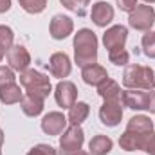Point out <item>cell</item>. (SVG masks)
I'll return each instance as SVG.
<instances>
[{
	"instance_id": "obj_37",
	"label": "cell",
	"mask_w": 155,
	"mask_h": 155,
	"mask_svg": "<svg viewBox=\"0 0 155 155\" xmlns=\"http://www.w3.org/2000/svg\"><path fill=\"white\" fill-rule=\"evenodd\" d=\"M144 2H146V4H153L155 0H144Z\"/></svg>"
},
{
	"instance_id": "obj_28",
	"label": "cell",
	"mask_w": 155,
	"mask_h": 155,
	"mask_svg": "<svg viewBox=\"0 0 155 155\" xmlns=\"http://www.w3.org/2000/svg\"><path fill=\"white\" fill-rule=\"evenodd\" d=\"M15 71L11 67H0V87L4 85H9V83H15Z\"/></svg>"
},
{
	"instance_id": "obj_16",
	"label": "cell",
	"mask_w": 155,
	"mask_h": 155,
	"mask_svg": "<svg viewBox=\"0 0 155 155\" xmlns=\"http://www.w3.org/2000/svg\"><path fill=\"white\" fill-rule=\"evenodd\" d=\"M81 78L87 85H92V87H99L107 78H108V72L105 67L97 65V63H92V65H87L83 67L81 71Z\"/></svg>"
},
{
	"instance_id": "obj_27",
	"label": "cell",
	"mask_w": 155,
	"mask_h": 155,
	"mask_svg": "<svg viewBox=\"0 0 155 155\" xmlns=\"http://www.w3.org/2000/svg\"><path fill=\"white\" fill-rule=\"evenodd\" d=\"M108 60H110V63H114V65H126V63L130 61V54H128L124 49H117V51L108 52Z\"/></svg>"
},
{
	"instance_id": "obj_14",
	"label": "cell",
	"mask_w": 155,
	"mask_h": 155,
	"mask_svg": "<svg viewBox=\"0 0 155 155\" xmlns=\"http://www.w3.org/2000/svg\"><path fill=\"white\" fill-rule=\"evenodd\" d=\"M90 18L97 27H107L114 20V7L108 2H97L92 5Z\"/></svg>"
},
{
	"instance_id": "obj_10",
	"label": "cell",
	"mask_w": 155,
	"mask_h": 155,
	"mask_svg": "<svg viewBox=\"0 0 155 155\" xmlns=\"http://www.w3.org/2000/svg\"><path fill=\"white\" fill-rule=\"evenodd\" d=\"M72 71V63H71V58L65 54V52H54L51 58H49V72L54 78H67Z\"/></svg>"
},
{
	"instance_id": "obj_2",
	"label": "cell",
	"mask_w": 155,
	"mask_h": 155,
	"mask_svg": "<svg viewBox=\"0 0 155 155\" xmlns=\"http://www.w3.org/2000/svg\"><path fill=\"white\" fill-rule=\"evenodd\" d=\"M123 85L132 90H153L155 74L150 67L128 65L123 74Z\"/></svg>"
},
{
	"instance_id": "obj_19",
	"label": "cell",
	"mask_w": 155,
	"mask_h": 155,
	"mask_svg": "<svg viewBox=\"0 0 155 155\" xmlns=\"http://www.w3.org/2000/svg\"><path fill=\"white\" fill-rule=\"evenodd\" d=\"M22 97H24V92H22L20 85H16V83H9V85L0 87V101H2L4 105L20 103Z\"/></svg>"
},
{
	"instance_id": "obj_13",
	"label": "cell",
	"mask_w": 155,
	"mask_h": 155,
	"mask_svg": "<svg viewBox=\"0 0 155 155\" xmlns=\"http://www.w3.org/2000/svg\"><path fill=\"white\" fill-rule=\"evenodd\" d=\"M99 119L105 126H117L123 119V107L121 103H110L105 101V105L99 108Z\"/></svg>"
},
{
	"instance_id": "obj_8",
	"label": "cell",
	"mask_w": 155,
	"mask_h": 155,
	"mask_svg": "<svg viewBox=\"0 0 155 155\" xmlns=\"http://www.w3.org/2000/svg\"><path fill=\"white\" fill-rule=\"evenodd\" d=\"M54 97H56V103L61 108H71L76 103V97H78L76 85L71 83V81H60L56 85V88H54Z\"/></svg>"
},
{
	"instance_id": "obj_31",
	"label": "cell",
	"mask_w": 155,
	"mask_h": 155,
	"mask_svg": "<svg viewBox=\"0 0 155 155\" xmlns=\"http://www.w3.org/2000/svg\"><path fill=\"white\" fill-rule=\"evenodd\" d=\"M144 152L148 155H155V134H152L146 141V146H144Z\"/></svg>"
},
{
	"instance_id": "obj_38",
	"label": "cell",
	"mask_w": 155,
	"mask_h": 155,
	"mask_svg": "<svg viewBox=\"0 0 155 155\" xmlns=\"http://www.w3.org/2000/svg\"><path fill=\"white\" fill-rule=\"evenodd\" d=\"M0 155H2V150H0Z\"/></svg>"
},
{
	"instance_id": "obj_33",
	"label": "cell",
	"mask_w": 155,
	"mask_h": 155,
	"mask_svg": "<svg viewBox=\"0 0 155 155\" xmlns=\"http://www.w3.org/2000/svg\"><path fill=\"white\" fill-rule=\"evenodd\" d=\"M11 9V0H0V13H5Z\"/></svg>"
},
{
	"instance_id": "obj_32",
	"label": "cell",
	"mask_w": 155,
	"mask_h": 155,
	"mask_svg": "<svg viewBox=\"0 0 155 155\" xmlns=\"http://www.w3.org/2000/svg\"><path fill=\"white\" fill-rule=\"evenodd\" d=\"M146 110H148L150 114H155V90H150V99H148Z\"/></svg>"
},
{
	"instance_id": "obj_20",
	"label": "cell",
	"mask_w": 155,
	"mask_h": 155,
	"mask_svg": "<svg viewBox=\"0 0 155 155\" xmlns=\"http://www.w3.org/2000/svg\"><path fill=\"white\" fill-rule=\"evenodd\" d=\"M20 107H22V112H24L25 116L36 117L43 112V99L35 97V96H31V94H25V96L22 97V101H20Z\"/></svg>"
},
{
	"instance_id": "obj_29",
	"label": "cell",
	"mask_w": 155,
	"mask_h": 155,
	"mask_svg": "<svg viewBox=\"0 0 155 155\" xmlns=\"http://www.w3.org/2000/svg\"><path fill=\"white\" fill-rule=\"evenodd\" d=\"M56 153H58V152H56L52 146H49V144H38V146L31 148L27 155H56Z\"/></svg>"
},
{
	"instance_id": "obj_23",
	"label": "cell",
	"mask_w": 155,
	"mask_h": 155,
	"mask_svg": "<svg viewBox=\"0 0 155 155\" xmlns=\"http://www.w3.org/2000/svg\"><path fill=\"white\" fill-rule=\"evenodd\" d=\"M22 9L31 13V15H38L47 7V0H18Z\"/></svg>"
},
{
	"instance_id": "obj_3",
	"label": "cell",
	"mask_w": 155,
	"mask_h": 155,
	"mask_svg": "<svg viewBox=\"0 0 155 155\" xmlns=\"http://www.w3.org/2000/svg\"><path fill=\"white\" fill-rule=\"evenodd\" d=\"M20 85L27 90L25 94H31L35 97H40V99H45L52 90L49 76L41 74L35 69H27L20 74Z\"/></svg>"
},
{
	"instance_id": "obj_15",
	"label": "cell",
	"mask_w": 155,
	"mask_h": 155,
	"mask_svg": "<svg viewBox=\"0 0 155 155\" xmlns=\"http://www.w3.org/2000/svg\"><path fill=\"white\" fill-rule=\"evenodd\" d=\"M148 137H150V135H141V134H135V132L126 130V132L119 137V146H121L124 152H137V150H144Z\"/></svg>"
},
{
	"instance_id": "obj_7",
	"label": "cell",
	"mask_w": 155,
	"mask_h": 155,
	"mask_svg": "<svg viewBox=\"0 0 155 155\" xmlns=\"http://www.w3.org/2000/svg\"><path fill=\"white\" fill-rule=\"evenodd\" d=\"M150 99V90H132L126 88L121 92V103L132 110H146Z\"/></svg>"
},
{
	"instance_id": "obj_11",
	"label": "cell",
	"mask_w": 155,
	"mask_h": 155,
	"mask_svg": "<svg viewBox=\"0 0 155 155\" xmlns=\"http://www.w3.org/2000/svg\"><path fill=\"white\" fill-rule=\"evenodd\" d=\"M49 31H51V36L54 40H65L67 36L72 35V31H74V22H72L69 16L56 15V16L51 20Z\"/></svg>"
},
{
	"instance_id": "obj_36",
	"label": "cell",
	"mask_w": 155,
	"mask_h": 155,
	"mask_svg": "<svg viewBox=\"0 0 155 155\" xmlns=\"http://www.w3.org/2000/svg\"><path fill=\"white\" fill-rule=\"evenodd\" d=\"M2 143H4V132L0 130V148H2Z\"/></svg>"
},
{
	"instance_id": "obj_34",
	"label": "cell",
	"mask_w": 155,
	"mask_h": 155,
	"mask_svg": "<svg viewBox=\"0 0 155 155\" xmlns=\"http://www.w3.org/2000/svg\"><path fill=\"white\" fill-rule=\"evenodd\" d=\"M63 155H92V153L83 152V150H78V152H71V153H63Z\"/></svg>"
},
{
	"instance_id": "obj_17",
	"label": "cell",
	"mask_w": 155,
	"mask_h": 155,
	"mask_svg": "<svg viewBox=\"0 0 155 155\" xmlns=\"http://www.w3.org/2000/svg\"><path fill=\"white\" fill-rule=\"evenodd\" d=\"M121 87L119 83L107 78L99 87H97V94L105 99V101H110V103H121Z\"/></svg>"
},
{
	"instance_id": "obj_35",
	"label": "cell",
	"mask_w": 155,
	"mask_h": 155,
	"mask_svg": "<svg viewBox=\"0 0 155 155\" xmlns=\"http://www.w3.org/2000/svg\"><path fill=\"white\" fill-rule=\"evenodd\" d=\"M5 52H7V51H5V49H4V47L0 45V61L4 60V54H5Z\"/></svg>"
},
{
	"instance_id": "obj_1",
	"label": "cell",
	"mask_w": 155,
	"mask_h": 155,
	"mask_svg": "<svg viewBox=\"0 0 155 155\" xmlns=\"http://www.w3.org/2000/svg\"><path fill=\"white\" fill-rule=\"evenodd\" d=\"M74 60L83 69L97 61V38L90 29H79L74 35Z\"/></svg>"
},
{
	"instance_id": "obj_18",
	"label": "cell",
	"mask_w": 155,
	"mask_h": 155,
	"mask_svg": "<svg viewBox=\"0 0 155 155\" xmlns=\"http://www.w3.org/2000/svg\"><path fill=\"white\" fill-rule=\"evenodd\" d=\"M126 130L141 134V135H152L153 123H152V119L148 116H134V117H130V121L126 124Z\"/></svg>"
},
{
	"instance_id": "obj_4",
	"label": "cell",
	"mask_w": 155,
	"mask_h": 155,
	"mask_svg": "<svg viewBox=\"0 0 155 155\" xmlns=\"http://www.w3.org/2000/svg\"><path fill=\"white\" fill-rule=\"evenodd\" d=\"M153 22H155V11L153 7L148 5V4H144V5L137 4V7L128 16V24L135 31H150Z\"/></svg>"
},
{
	"instance_id": "obj_30",
	"label": "cell",
	"mask_w": 155,
	"mask_h": 155,
	"mask_svg": "<svg viewBox=\"0 0 155 155\" xmlns=\"http://www.w3.org/2000/svg\"><path fill=\"white\" fill-rule=\"evenodd\" d=\"M117 5L124 13H132L137 7V0H117Z\"/></svg>"
},
{
	"instance_id": "obj_5",
	"label": "cell",
	"mask_w": 155,
	"mask_h": 155,
	"mask_svg": "<svg viewBox=\"0 0 155 155\" xmlns=\"http://www.w3.org/2000/svg\"><path fill=\"white\" fill-rule=\"evenodd\" d=\"M83 143H85V134H83L81 126L71 124L69 128L63 130V135L60 137V148H61V153H71V152H78V150H81Z\"/></svg>"
},
{
	"instance_id": "obj_24",
	"label": "cell",
	"mask_w": 155,
	"mask_h": 155,
	"mask_svg": "<svg viewBox=\"0 0 155 155\" xmlns=\"http://www.w3.org/2000/svg\"><path fill=\"white\" fill-rule=\"evenodd\" d=\"M141 45H143L144 54L148 58H153L155 60V31H146V35H143Z\"/></svg>"
},
{
	"instance_id": "obj_25",
	"label": "cell",
	"mask_w": 155,
	"mask_h": 155,
	"mask_svg": "<svg viewBox=\"0 0 155 155\" xmlns=\"http://www.w3.org/2000/svg\"><path fill=\"white\" fill-rule=\"evenodd\" d=\"M60 2H61V5H63L65 9L74 11L79 16L85 15V9H87V5L90 4V0H60Z\"/></svg>"
},
{
	"instance_id": "obj_6",
	"label": "cell",
	"mask_w": 155,
	"mask_h": 155,
	"mask_svg": "<svg viewBox=\"0 0 155 155\" xmlns=\"http://www.w3.org/2000/svg\"><path fill=\"white\" fill-rule=\"evenodd\" d=\"M5 58H7V63L13 71L16 72H24L27 71L29 63H31V54L29 51L24 47V45H13L7 52H5Z\"/></svg>"
},
{
	"instance_id": "obj_9",
	"label": "cell",
	"mask_w": 155,
	"mask_h": 155,
	"mask_svg": "<svg viewBox=\"0 0 155 155\" xmlns=\"http://www.w3.org/2000/svg\"><path fill=\"white\" fill-rule=\"evenodd\" d=\"M128 38V29L124 25H112L110 29H107V33L103 35V43L108 49V52L123 49Z\"/></svg>"
},
{
	"instance_id": "obj_26",
	"label": "cell",
	"mask_w": 155,
	"mask_h": 155,
	"mask_svg": "<svg viewBox=\"0 0 155 155\" xmlns=\"http://www.w3.org/2000/svg\"><path fill=\"white\" fill-rule=\"evenodd\" d=\"M13 38H15L13 29L7 27V25H0V45H2L5 51H9V49L13 47Z\"/></svg>"
},
{
	"instance_id": "obj_21",
	"label": "cell",
	"mask_w": 155,
	"mask_h": 155,
	"mask_svg": "<svg viewBox=\"0 0 155 155\" xmlns=\"http://www.w3.org/2000/svg\"><path fill=\"white\" fill-rule=\"evenodd\" d=\"M112 146H114V143L107 135H96L88 143V150L92 155H108L112 152Z\"/></svg>"
},
{
	"instance_id": "obj_12",
	"label": "cell",
	"mask_w": 155,
	"mask_h": 155,
	"mask_svg": "<svg viewBox=\"0 0 155 155\" xmlns=\"http://www.w3.org/2000/svg\"><path fill=\"white\" fill-rule=\"evenodd\" d=\"M67 126V117L61 112H49L41 119V130L47 135H60Z\"/></svg>"
},
{
	"instance_id": "obj_22",
	"label": "cell",
	"mask_w": 155,
	"mask_h": 155,
	"mask_svg": "<svg viewBox=\"0 0 155 155\" xmlns=\"http://www.w3.org/2000/svg\"><path fill=\"white\" fill-rule=\"evenodd\" d=\"M88 114H90V107L87 105V103H83V101H78V103H74L71 108H69V123L71 124H76V126H79L87 117H88Z\"/></svg>"
}]
</instances>
